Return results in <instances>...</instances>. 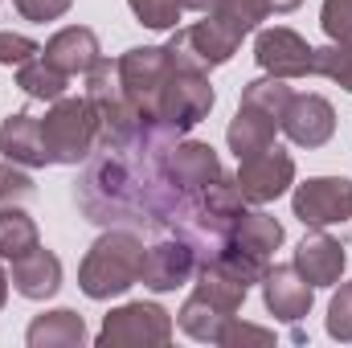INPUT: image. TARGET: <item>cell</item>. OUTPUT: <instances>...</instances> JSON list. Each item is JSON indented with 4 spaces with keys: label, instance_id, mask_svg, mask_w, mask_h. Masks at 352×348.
Instances as JSON below:
<instances>
[{
    "label": "cell",
    "instance_id": "d6a6232c",
    "mask_svg": "<svg viewBox=\"0 0 352 348\" xmlns=\"http://www.w3.org/2000/svg\"><path fill=\"white\" fill-rule=\"evenodd\" d=\"M217 345L221 348H242V345H274V332L254 328V324H242L238 316L226 320V328L217 332Z\"/></svg>",
    "mask_w": 352,
    "mask_h": 348
},
{
    "label": "cell",
    "instance_id": "cb8c5ba5",
    "mask_svg": "<svg viewBox=\"0 0 352 348\" xmlns=\"http://www.w3.org/2000/svg\"><path fill=\"white\" fill-rule=\"evenodd\" d=\"M66 83H70V74H62L58 66H50L41 54H37L33 62L16 66V87L25 90L29 98H41V102H58V98H66Z\"/></svg>",
    "mask_w": 352,
    "mask_h": 348
},
{
    "label": "cell",
    "instance_id": "9c48e42d",
    "mask_svg": "<svg viewBox=\"0 0 352 348\" xmlns=\"http://www.w3.org/2000/svg\"><path fill=\"white\" fill-rule=\"evenodd\" d=\"M291 209L311 230L349 221L352 217V180L349 176H316V180H307V184L295 188Z\"/></svg>",
    "mask_w": 352,
    "mask_h": 348
},
{
    "label": "cell",
    "instance_id": "f546056e",
    "mask_svg": "<svg viewBox=\"0 0 352 348\" xmlns=\"http://www.w3.org/2000/svg\"><path fill=\"white\" fill-rule=\"evenodd\" d=\"M328 336L352 345V283H340V291L328 303Z\"/></svg>",
    "mask_w": 352,
    "mask_h": 348
},
{
    "label": "cell",
    "instance_id": "44dd1931",
    "mask_svg": "<svg viewBox=\"0 0 352 348\" xmlns=\"http://www.w3.org/2000/svg\"><path fill=\"white\" fill-rule=\"evenodd\" d=\"M87 345V324L78 312L58 307L29 324V348H78Z\"/></svg>",
    "mask_w": 352,
    "mask_h": 348
},
{
    "label": "cell",
    "instance_id": "7402d4cb",
    "mask_svg": "<svg viewBox=\"0 0 352 348\" xmlns=\"http://www.w3.org/2000/svg\"><path fill=\"white\" fill-rule=\"evenodd\" d=\"M230 242L234 246H242V250H254V254H270V250H278L283 246V226L263 213V209H254V213H238V221H234V230H230Z\"/></svg>",
    "mask_w": 352,
    "mask_h": 348
},
{
    "label": "cell",
    "instance_id": "83f0119b",
    "mask_svg": "<svg viewBox=\"0 0 352 348\" xmlns=\"http://www.w3.org/2000/svg\"><path fill=\"white\" fill-rule=\"evenodd\" d=\"M242 102H250V107H263L266 115L283 119V111H287V102H291V87H287V78H274V74H266V78H254L250 87L242 90Z\"/></svg>",
    "mask_w": 352,
    "mask_h": 348
},
{
    "label": "cell",
    "instance_id": "4316f807",
    "mask_svg": "<svg viewBox=\"0 0 352 348\" xmlns=\"http://www.w3.org/2000/svg\"><path fill=\"white\" fill-rule=\"evenodd\" d=\"M311 74H324L332 83L352 90V41H332L311 54Z\"/></svg>",
    "mask_w": 352,
    "mask_h": 348
},
{
    "label": "cell",
    "instance_id": "1f68e13d",
    "mask_svg": "<svg viewBox=\"0 0 352 348\" xmlns=\"http://www.w3.org/2000/svg\"><path fill=\"white\" fill-rule=\"evenodd\" d=\"M320 25L332 41H352V0H324Z\"/></svg>",
    "mask_w": 352,
    "mask_h": 348
},
{
    "label": "cell",
    "instance_id": "30bf717a",
    "mask_svg": "<svg viewBox=\"0 0 352 348\" xmlns=\"http://www.w3.org/2000/svg\"><path fill=\"white\" fill-rule=\"evenodd\" d=\"M197 250L184 242V238H164V242H156L152 250H144V266H140V283L148 287V291H156V295H164V291H176V287H184L192 274H197Z\"/></svg>",
    "mask_w": 352,
    "mask_h": 348
},
{
    "label": "cell",
    "instance_id": "ffe728a7",
    "mask_svg": "<svg viewBox=\"0 0 352 348\" xmlns=\"http://www.w3.org/2000/svg\"><path fill=\"white\" fill-rule=\"evenodd\" d=\"M274 131H278V119H274V115H266L263 107L242 102L238 115L230 119L226 144H230V152H234L238 160H246V156H258V152H266V148L274 144Z\"/></svg>",
    "mask_w": 352,
    "mask_h": 348
},
{
    "label": "cell",
    "instance_id": "52a82bcc",
    "mask_svg": "<svg viewBox=\"0 0 352 348\" xmlns=\"http://www.w3.org/2000/svg\"><path fill=\"white\" fill-rule=\"evenodd\" d=\"M238 45L242 41L234 33H226L213 17H205L197 25H180V29H173V37H168L173 66H180V70H201V74H209L213 66H226Z\"/></svg>",
    "mask_w": 352,
    "mask_h": 348
},
{
    "label": "cell",
    "instance_id": "7c38bea8",
    "mask_svg": "<svg viewBox=\"0 0 352 348\" xmlns=\"http://www.w3.org/2000/svg\"><path fill=\"white\" fill-rule=\"evenodd\" d=\"M278 127L299 148H324L332 140V131H336V111H332V102L324 94H291Z\"/></svg>",
    "mask_w": 352,
    "mask_h": 348
},
{
    "label": "cell",
    "instance_id": "e0dca14e",
    "mask_svg": "<svg viewBox=\"0 0 352 348\" xmlns=\"http://www.w3.org/2000/svg\"><path fill=\"white\" fill-rule=\"evenodd\" d=\"M41 58H45L50 66H58L62 74L74 78V74H90V70L98 66L102 50H98L94 29H87V25H70V29H62V33H54V37L45 41Z\"/></svg>",
    "mask_w": 352,
    "mask_h": 348
},
{
    "label": "cell",
    "instance_id": "2e32d148",
    "mask_svg": "<svg viewBox=\"0 0 352 348\" xmlns=\"http://www.w3.org/2000/svg\"><path fill=\"white\" fill-rule=\"evenodd\" d=\"M344 246L332 238V234H324V230H311L299 246H295V270L311 283V287H336L340 283V274H344Z\"/></svg>",
    "mask_w": 352,
    "mask_h": 348
},
{
    "label": "cell",
    "instance_id": "603a6c76",
    "mask_svg": "<svg viewBox=\"0 0 352 348\" xmlns=\"http://www.w3.org/2000/svg\"><path fill=\"white\" fill-rule=\"evenodd\" d=\"M41 238H37V226L33 217L21 209V205H8L0 209V259H25L29 250H37Z\"/></svg>",
    "mask_w": 352,
    "mask_h": 348
},
{
    "label": "cell",
    "instance_id": "6da1fadb",
    "mask_svg": "<svg viewBox=\"0 0 352 348\" xmlns=\"http://www.w3.org/2000/svg\"><path fill=\"white\" fill-rule=\"evenodd\" d=\"M197 274H201V283H197V291L184 299L176 324H180V332H188L192 340L217 345V332L226 328V320L238 316V307L246 303V291H250V287L238 283L234 274H226V270L213 266V262H201Z\"/></svg>",
    "mask_w": 352,
    "mask_h": 348
},
{
    "label": "cell",
    "instance_id": "9a60e30c",
    "mask_svg": "<svg viewBox=\"0 0 352 348\" xmlns=\"http://www.w3.org/2000/svg\"><path fill=\"white\" fill-rule=\"evenodd\" d=\"M263 299L266 312L274 320H287V324H299L307 312H311V299H316V287L291 266H270L263 274Z\"/></svg>",
    "mask_w": 352,
    "mask_h": 348
},
{
    "label": "cell",
    "instance_id": "f1b7e54d",
    "mask_svg": "<svg viewBox=\"0 0 352 348\" xmlns=\"http://www.w3.org/2000/svg\"><path fill=\"white\" fill-rule=\"evenodd\" d=\"M127 4L140 17V25H148V29H176V21L184 17L180 0H127Z\"/></svg>",
    "mask_w": 352,
    "mask_h": 348
},
{
    "label": "cell",
    "instance_id": "277c9868",
    "mask_svg": "<svg viewBox=\"0 0 352 348\" xmlns=\"http://www.w3.org/2000/svg\"><path fill=\"white\" fill-rule=\"evenodd\" d=\"M87 102L94 107V115H98V144H127V140H135L148 127L140 119L135 102L123 90L119 62L98 58V66L87 74Z\"/></svg>",
    "mask_w": 352,
    "mask_h": 348
},
{
    "label": "cell",
    "instance_id": "4fadbf2b",
    "mask_svg": "<svg viewBox=\"0 0 352 348\" xmlns=\"http://www.w3.org/2000/svg\"><path fill=\"white\" fill-rule=\"evenodd\" d=\"M226 173L217 152L209 144H197V140H173L168 152H164V176L173 180L180 193L197 197L201 188H209L217 176Z\"/></svg>",
    "mask_w": 352,
    "mask_h": 348
},
{
    "label": "cell",
    "instance_id": "8fae6325",
    "mask_svg": "<svg viewBox=\"0 0 352 348\" xmlns=\"http://www.w3.org/2000/svg\"><path fill=\"white\" fill-rule=\"evenodd\" d=\"M291 180H295V160L283 148H274V144L266 152H258V156H246L242 168H238V188L254 205H266V201L283 197L291 188Z\"/></svg>",
    "mask_w": 352,
    "mask_h": 348
},
{
    "label": "cell",
    "instance_id": "d590c367",
    "mask_svg": "<svg viewBox=\"0 0 352 348\" xmlns=\"http://www.w3.org/2000/svg\"><path fill=\"white\" fill-rule=\"evenodd\" d=\"M180 4H184V12H201V17H205V12H213L221 0H180Z\"/></svg>",
    "mask_w": 352,
    "mask_h": 348
},
{
    "label": "cell",
    "instance_id": "5b68a950",
    "mask_svg": "<svg viewBox=\"0 0 352 348\" xmlns=\"http://www.w3.org/2000/svg\"><path fill=\"white\" fill-rule=\"evenodd\" d=\"M213 98H217V94L209 87V74L173 66L168 83L160 87V98H156V107H152V123H148V127H164V131H173V135H184V131H192V127L213 111Z\"/></svg>",
    "mask_w": 352,
    "mask_h": 348
},
{
    "label": "cell",
    "instance_id": "e575fe53",
    "mask_svg": "<svg viewBox=\"0 0 352 348\" xmlns=\"http://www.w3.org/2000/svg\"><path fill=\"white\" fill-rule=\"evenodd\" d=\"M12 4H16V12H21L25 21H37V25H45V21H58V17H66L74 0H12Z\"/></svg>",
    "mask_w": 352,
    "mask_h": 348
},
{
    "label": "cell",
    "instance_id": "8d00e7d4",
    "mask_svg": "<svg viewBox=\"0 0 352 348\" xmlns=\"http://www.w3.org/2000/svg\"><path fill=\"white\" fill-rule=\"evenodd\" d=\"M266 4V12H295L303 0H263Z\"/></svg>",
    "mask_w": 352,
    "mask_h": 348
},
{
    "label": "cell",
    "instance_id": "3957f363",
    "mask_svg": "<svg viewBox=\"0 0 352 348\" xmlns=\"http://www.w3.org/2000/svg\"><path fill=\"white\" fill-rule=\"evenodd\" d=\"M41 144L50 164H78L98 148V115L82 98H58L41 119Z\"/></svg>",
    "mask_w": 352,
    "mask_h": 348
},
{
    "label": "cell",
    "instance_id": "d4e9b609",
    "mask_svg": "<svg viewBox=\"0 0 352 348\" xmlns=\"http://www.w3.org/2000/svg\"><path fill=\"white\" fill-rule=\"evenodd\" d=\"M205 17H213L226 33H234L238 41L246 37V33H254L258 29V21H266L270 12H266L263 0H221L213 12H205Z\"/></svg>",
    "mask_w": 352,
    "mask_h": 348
},
{
    "label": "cell",
    "instance_id": "d6986e66",
    "mask_svg": "<svg viewBox=\"0 0 352 348\" xmlns=\"http://www.w3.org/2000/svg\"><path fill=\"white\" fill-rule=\"evenodd\" d=\"M12 287L25 299H50V295H58V287H62V262H58V254L45 250V246H37L25 259H12Z\"/></svg>",
    "mask_w": 352,
    "mask_h": 348
},
{
    "label": "cell",
    "instance_id": "74e56055",
    "mask_svg": "<svg viewBox=\"0 0 352 348\" xmlns=\"http://www.w3.org/2000/svg\"><path fill=\"white\" fill-rule=\"evenodd\" d=\"M8 303V274H4V266H0V307Z\"/></svg>",
    "mask_w": 352,
    "mask_h": 348
},
{
    "label": "cell",
    "instance_id": "484cf974",
    "mask_svg": "<svg viewBox=\"0 0 352 348\" xmlns=\"http://www.w3.org/2000/svg\"><path fill=\"white\" fill-rule=\"evenodd\" d=\"M213 266H221L226 274H234L238 283H246V287H254V283H263V274L270 270L266 266L263 254H254V250H242V246H234V242H226L217 254H213Z\"/></svg>",
    "mask_w": 352,
    "mask_h": 348
},
{
    "label": "cell",
    "instance_id": "7a4b0ae2",
    "mask_svg": "<svg viewBox=\"0 0 352 348\" xmlns=\"http://www.w3.org/2000/svg\"><path fill=\"white\" fill-rule=\"evenodd\" d=\"M140 266H144V242L131 230H107L78 266V287L90 299H115L140 283Z\"/></svg>",
    "mask_w": 352,
    "mask_h": 348
},
{
    "label": "cell",
    "instance_id": "836d02e7",
    "mask_svg": "<svg viewBox=\"0 0 352 348\" xmlns=\"http://www.w3.org/2000/svg\"><path fill=\"white\" fill-rule=\"evenodd\" d=\"M41 54V45L25 33H0V66H25Z\"/></svg>",
    "mask_w": 352,
    "mask_h": 348
},
{
    "label": "cell",
    "instance_id": "ba28073f",
    "mask_svg": "<svg viewBox=\"0 0 352 348\" xmlns=\"http://www.w3.org/2000/svg\"><path fill=\"white\" fill-rule=\"evenodd\" d=\"M173 74V54L168 45H140V50H127L119 58V78H123V90L127 98L135 102L140 119L152 123V107L160 98V87L168 83Z\"/></svg>",
    "mask_w": 352,
    "mask_h": 348
},
{
    "label": "cell",
    "instance_id": "ac0fdd59",
    "mask_svg": "<svg viewBox=\"0 0 352 348\" xmlns=\"http://www.w3.org/2000/svg\"><path fill=\"white\" fill-rule=\"evenodd\" d=\"M0 152L4 160L12 164H25V168H45L50 156H45V144H41V119H33L29 111H16L0 123Z\"/></svg>",
    "mask_w": 352,
    "mask_h": 348
},
{
    "label": "cell",
    "instance_id": "8992f818",
    "mask_svg": "<svg viewBox=\"0 0 352 348\" xmlns=\"http://www.w3.org/2000/svg\"><path fill=\"white\" fill-rule=\"evenodd\" d=\"M173 340V316L160 303H123L102 320V348H160Z\"/></svg>",
    "mask_w": 352,
    "mask_h": 348
},
{
    "label": "cell",
    "instance_id": "4dcf8cb0",
    "mask_svg": "<svg viewBox=\"0 0 352 348\" xmlns=\"http://www.w3.org/2000/svg\"><path fill=\"white\" fill-rule=\"evenodd\" d=\"M33 193H37V188H33V176L21 173L12 160L0 164V209H8V205H25Z\"/></svg>",
    "mask_w": 352,
    "mask_h": 348
},
{
    "label": "cell",
    "instance_id": "5bb4252c",
    "mask_svg": "<svg viewBox=\"0 0 352 348\" xmlns=\"http://www.w3.org/2000/svg\"><path fill=\"white\" fill-rule=\"evenodd\" d=\"M311 45L295 33V29H263L254 41V58L266 74L274 78H307L311 74Z\"/></svg>",
    "mask_w": 352,
    "mask_h": 348
}]
</instances>
